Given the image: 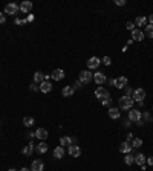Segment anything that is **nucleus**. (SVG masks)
I'll return each mask as SVG.
<instances>
[{"label": "nucleus", "mask_w": 153, "mask_h": 171, "mask_svg": "<svg viewBox=\"0 0 153 171\" xmlns=\"http://www.w3.org/2000/svg\"><path fill=\"white\" fill-rule=\"evenodd\" d=\"M132 40L142 41V40H144V32H141L139 29H133V31H132Z\"/></svg>", "instance_id": "obj_15"}, {"label": "nucleus", "mask_w": 153, "mask_h": 171, "mask_svg": "<svg viewBox=\"0 0 153 171\" xmlns=\"http://www.w3.org/2000/svg\"><path fill=\"white\" fill-rule=\"evenodd\" d=\"M124 162H125V165H132L133 162H135V157H133L132 154H125V159H124Z\"/></svg>", "instance_id": "obj_29"}, {"label": "nucleus", "mask_w": 153, "mask_h": 171, "mask_svg": "<svg viewBox=\"0 0 153 171\" xmlns=\"http://www.w3.org/2000/svg\"><path fill=\"white\" fill-rule=\"evenodd\" d=\"M113 86H116L118 89H124L125 86H127V78H125V76H120L118 79H115Z\"/></svg>", "instance_id": "obj_13"}, {"label": "nucleus", "mask_w": 153, "mask_h": 171, "mask_svg": "<svg viewBox=\"0 0 153 171\" xmlns=\"http://www.w3.org/2000/svg\"><path fill=\"white\" fill-rule=\"evenodd\" d=\"M142 145V141L139 139V138H136V139H133V144H132V147L133 148H139Z\"/></svg>", "instance_id": "obj_30"}, {"label": "nucleus", "mask_w": 153, "mask_h": 171, "mask_svg": "<svg viewBox=\"0 0 153 171\" xmlns=\"http://www.w3.org/2000/svg\"><path fill=\"white\" fill-rule=\"evenodd\" d=\"M100 64H101V60L98 57H92V58H89V61H87V67L89 69H96Z\"/></svg>", "instance_id": "obj_7"}, {"label": "nucleus", "mask_w": 153, "mask_h": 171, "mask_svg": "<svg viewBox=\"0 0 153 171\" xmlns=\"http://www.w3.org/2000/svg\"><path fill=\"white\" fill-rule=\"evenodd\" d=\"M44 79H46V76H44L41 72H35V74H34V81H35V83H40L41 84Z\"/></svg>", "instance_id": "obj_23"}, {"label": "nucleus", "mask_w": 153, "mask_h": 171, "mask_svg": "<svg viewBox=\"0 0 153 171\" xmlns=\"http://www.w3.org/2000/svg\"><path fill=\"white\" fill-rule=\"evenodd\" d=\"M20 171H31V170H28V168H22Z\"/></svg>", "instance_id": "obj_41"}, {"label": "nucleus", "mask_w": 153, "mask_h": 171, "mask_svg": "<svg viewBox=\"0 0 153 171\" xmlns=\"http://www.w3.org/2000/svg\"><path fill=\"white\" fill-rule=\"evenodd\" d=\"M35 136H37L38 139H41V141H44V139L49 136V134H48V130H46V128H38L37 131H35Z\"/></svg>", "instance_id": "obj_17"}, {"label": "nucleus", "mask_w": 153, "mask_h": 171, "mask_svg": "<svg viewBox=\"0 0 153 171\" xmlns=\"http://www.w3.org/2000/svg\"><path fill=\"white\" fill-rule=\"evenodd\" d=\"M95 96L101 101V104H103V105H109V104L112 102L110 93L107 92L104 87H96V90H95Z\"/></svg>", "instance_id": "obj_1"}, {"label": "nucleus", "mask_w": 153, "mask_h": 171, "mask_svg": "<svg viewBox=\"0 0 153 171\" xmlns=\"http://www.w3.org/2000/svg\"><path fill=\"white\" fill-rule=\"evenodd\" d=\"M92 78H94V75L89 70H81L80 72V81H81V83H91Z\"/></svg>", "instance_id": "obj_6"}, {"label": "nucleus", "mask_w": 153, "mask_h": 171, "mask_svg": "<svg viewBox=\"0 0 153 171\" xmlns=\"http://www.w3.org/2000/svg\"><path fill=\"white\" fill-rule=\"evenodd\" d=\"M63 96H66V98H69V96H72V95H74V87H72V86H66L65 89H63Z\"/></svg>", "instance_id": "obj_21"}, {"label": "nucleus", "mask_w": 153, "mask_h": 171, "mask_svg": "<svg viewBox=\"0 0 153 171\" xmlns=\"http://www.w3.org/2000/svg\"><path fill=\"white\" fill-rule=\"evenodd\" d=\"M149 22H150V25H153V14L149 17Z\"/></svg>", "instance_id": "obj_39"}, {"label": "nucleus", "mask_w": 153, "mask_h": 171, "mask_svg": "<svg viewBox=\"0 0 153 171\" xmlns=\"http://www.w3.org/2000/svg\"><path fill=\"white\" fill-rule=\"evenodd\" d=\"M19 9H20V6H17L15 3H8L5 6V12L9 14V15H15L17 12H19Z\"/></svg>", "instance_id": "obj_4"}, {"label": "nucleus", "mask_w": 153, "mask_h": 171, "mask_svg": "<svg viewBox=\"0 0 153 171\" xmlns=\"http://www.w3.org/2000/svg\"><path fill=\"white\" fill-rule=\"evenodd\" d=\"M43 168H44V164L40 159H35L31 165V171H43Z\"/></svg>", "instance_id": "obj_9"}, {"label": "nucleus", "mask_w": 153, "mask_h": 171, "mask_svg": "<svg viewBox=\"0 0 153 171\" xmlns=\"http://www.w3.org/2000/svg\"><path fill=\"white\" fill-rule=\"evenodd\" d=\"M146 22H147L146 17H136V20H135V26H138V28H139V26H144V25H146Z\"/></svg>", "instance_id": "obj_25"}, {"label": "nucleus", "mask_w": 153, "mask_h": 171, "mask_svg": "<svg viewBox=\"0 0 153 171\" xmlns=\"http://www.w3.org/2000/svg\"><path fill=\"white\" fill-rule=\"evenodd\" d=\"M6 22V19H5V15H3V12H0V25H3Z\"/></svg>", "instance_id": "obj_35"}, {"label": "nucleus", "mask_w": 153, "mask_h": 171, "mask_svg": "<svg viewBox=\"0 0 153 171\" xmlns=\"http://www.w3.org/2000/svg\"><path fill=\"white\" fill-rule=\"evenodd\" d=\"M133 98L132 96H121L120 101H118V105H120V110H130L133 107Z\"/></svg>", "instance_id": "obj_2"}, {"label": "nucleus", "mask_w": 153, "mask_h": 171, "mask_svg": "<svg viewBox=\"0 0 153 171\" xmlns=\"http://www.w3.org/2000/svg\"><path fill=\"white\" fill-rule=\"evenodd\" d=\"M81 84H83V83H81V81H80V79H78V81H77V83L74 84V89H75V87H81Z\"/></svg>", "instance_id": "obj_37"}, {"label": "nucleus", "mask_w": 153, "mask_h": 171, "mask_svg": "<svg viewBox=\"0 0 153 171\" xmlns=\"http://www.w3.org/2000/svg\"><path fill=\"white\" fill-rule=\"evenodd\" d=\"M23 124L26 125V127H31V125H34V118L32 116H26V118L23 119Z\"/></svg>", "instance_id": "obj_28"}, {"label": "nucleus", "mask_w": 153, "mask_h": 171, "mask_svg": "<svg viewBox=\"0 0 153 171\" xmlns=\"http://www.w3.org/2000/svg\"><path fill=\"white\" fill-rule=\"evenodd\" d=\"M101 63H103V64H106V66H110L112 64V60H110V57H104L101 60Z\"/></svg>", "instance_id": "obj_31"}, {"label": "nucleus", "mask_w": 153, "mask_h": 171, "mask_svg": "<svg viewBox=\"0 0 153 171\" xmlns=\"http://www.w3.org/2000/svg\"><path fill=\"white\" fill-rule=\"evenodd\" d=\"M8 171H15V170H14V168H11V170H8Z\"/></svg>", "instance_id": "obj_42"}, {"label": "nucleus", "mask_w": 153, "mask_h": 171, "mask_svg": "<svg viewBox=\"0 0 153 171\" xmlns=\"http://www.w3.org/2000/svg\"><path fill=\"white\" fill-rule=\"evenodd\" d=\"M135 162H136L138 165H144V162H146V156L144 154H138V156H135Z\"/></svg>", "instance_id": "obj_26"}, {"label": "nucleus", "mask_w": 153, "mask_h": 171, "mask_svg": "<svg viewBox=\"0 0 153 171\" xmlns=\"http://www.w3.org/2000/svg\"><path fill=\"white\" fill-rule=\"evenodd\" d=\"M63 78H65V70L63 69H55L52 72V79L54 81H61Z\"/></svg>", "instance_id": "obj_8"}, {"label": "nucleus", "mask_w": 153, "mask_h": 171, "mask_svg": "<svg viewBox=\"0 0 153 171\" xmlns=\"http://www.w3.org/2000/svg\"><path fill=\"white\" fill-rule=\"evenodd\" d=\"M72 144H74V139L72 138H69V136H63L61 139H60V145L65 148V147H70Z\"/></svg>", "instance_id": "obj_16"}, {"label": "nucleus", "mask_w": 153, "mask_h": 171, "mask_svg": "<svg viewBox=\"0 0 153 171\" xmlns=\"http://www.w3.org/2000/svg\"><path fill=\"white\" fill-rule=\"evenodd\" d=\"M120 110L118 109H115V107H112V109H109V116H110V118L112 119H118L120 118Z\"/></svg>", "instance_id": "obj_22"}, {"label": "nucleus", "mask_w": 153, "mask_h": 171, "mask_svg": "<svg viewBox=\"0 0 153 171\" xmlns=\"http://www.w3.org/2000/svg\"><path fill=\"white\" fill-rule=\"evenodd\" d=\"M141 112L139 110H130L129 112V121L130 122H141Z\"/></svg>", "instance_id": "obj_5"}, {"label": "nucleus", "mask_w": 153, "mask_h": 171, "mask_svg": "<svg viewBox=\"0 0 153 171\" xmlns=\"http://www.w3.org/2000/svg\"><path fill=\"white\" fill-rule=\"evenodd\" d=\"M144 35L153 38V25H146V34H144Z\"/></svg>", "instance_id": "obj_27"}, {"label": "nucleus", "mask_w": 153, "mask_h": 171, "mask_svg": "<svg viewBox=\"0 0 153 171\" xmlns=\"http://www.w3.org/2000/svg\"><path fill=\"white\" fill-rule=\"evenodd\" d=\"M37 151L41 153V154H43V153H46L48 151V144L46 142H40L38 145H37Z\"/></svg>", "instance_id": "obj_24"}, {"label": "nucleus", "mask_w": 153, "mask_h": 171, "mask_svg": "<svg viewBox=\"0 0 153 171\" xmlns=\"http://www.w3.org/2000/svg\"><path fill=\"white\" fill-rule=\"evenodd\" d=\"M35 136V133H28V134H26V138H29V139H32Z\"/></svg>", "instance_id": "obj_38"}, {"label": "nucleus", "mask_w": 153, "mask_h": 171, "mask_svg": "<svg viewBox=\"0 0 153 171\" xmlns=\"http://www.w3.org/2000/svg\"><path fill=\"white\" fill-rule=\"evenodd\" d=\"M94 81H95L98 86H101L104 81H106V75L103 74V72H96V74H94Z\"/></svg>", "instance_id": "obj_11"}, {"label": "nucleus", "mask_w": 153, "mask_h": 171, "mask_svg": "<svg viewBox=\"0 0 153 171\" xmlns=\"http://www.w3.org/2000/svg\"><path fill=\"white\" fill-rule=\"evenodd\" d=\"M125 28H127V29H130V31L136 29V28H135V23H132V22H127V23H125Z\"/></svg>", "instance_id": "obj_32"}, {"label": "nucleus", "mask_w": 153, "mask_h": 171, "mask_svg": "<svg viewBox=\"0 0 153 171\" xmlns=\"http://www.w3.org/2000/svg\"><path fill=\"white\" fill-rule=\"evenodd\" d=\"M132 148H133V147L130 145V144H129L127 141L120 144V151H121V153H124V154H129V153L132 151Z\"/></svg>", "instance_id": "obj_12"}, {"label": "nucleus", "mask_w": 153, "mask_h": 171, "mask_svg": "<svg viewBox=\"0 0 153 171\" xmlns=\"http://www.w3.org/2000/svg\"><path fill=\"white\" fill-rule=\"evenodd\" d=\"M34 147H35L34 144H32V142H29L28 145H26V147L23 148V154H25V156H31V154H32V151H34Z\"/></svg>", "instance_id": "obj_20"}, {"label": "nucleus", "mask_w": 153, "mask_h": 171, "mask_svg": "<svg viewBox=\"0 0 153 171\" xmlns=\"http://www.w3.org/2000/svg\"><path fill=\"white\" fill-rule=\"evenodd\" d=\"M144 118H146V119L149 121V119H150V115H149V113H144Z\"/></svg>", "instance_id": "obj_40"}, {"label": "nucleus", "mask_w": 153, "mask_h": 171, "mask_svg": "<svg viewBox=\"0 0 153 171\" xmlns=\"http://www.w3.org/2000/svg\"><path fill=\"white\" fill-rule=\"evenodd\" d=\"M147 164H149L150 167H153V156H150V157H147Z\"/></svg>", "instance_id": "obj_36"}, {"label": "nucleus", "mask_w": 153, "mask_h": 171, "mask_svg": "<svg viewBox=\"0 0 153 171\" xmlns=\"http://www.w3.org/2000/svg\"><path fill=\"white\" fill-rule=\"evenodd\" d=\"M132 98H133V101L141 102V101L144 100V98H146V90H144V89H136V90H133Z\"/></svg>", "instance_id": "obj_3"}, {"label": "nucleus", "mask_w": 153, "mask_h": 171, "mask_svg": "<svg viewBox=\"0 0 153 171\" xmlns=\"http://www.w3.org/2000/svg\"><path fill=\"white\" fill-rule=\"evenodd\" d=\"M63 156H65V148L63 147H57L55 150H54V157L55 159H61Z\"/></svg>", "instance_id": "obj_19"}, {"label": "nucleus", "mask_w": 153, "mask_h": 171, "mask_svg": "<svg viewBox=\"0 0 153 171\" xmlns=\"http://www.w3.org/2000/svg\"><path fill=\"white\" fill-rule=\"evenodd\" d=\"M32 9V3L31 2H22V5H20V11L22 12H29Z\"/></svg>", "instance_id": "obj_18"}, {"label": "nucleus", "mask_w": 153, "mask_h": 171, "mask_svg": "<svg viewBox=\"0 0 153 171\" xmlns=\"http://www.w3.org/2000/svg\"><path fill=\"white\" fill-rule=\"evenodd\" d=\"M115 5H118V6H124V5H125V0H115Z\"/></svg>", "instance_id": "obj_34"}, {"label": "nucleus", "mask_w": 153, "mask_h": 171, "mask_svg": "<svg viewBox=\"0 0 153 171\" xmlns=\"http://www.w3.org/2000/svg\"><path fill=\"white\" fill-rule=\"evenodd\" d=\"M69 154L72 157H78L80 154H81V150H80L78 145H75V144H72V145L69 147Z\"/></svg>", "instance_id": "obj_10"}, {"label": "nucleus", "mask_w": 153, "mask_h": 171, "mask_svg": "<svg viewBox=\"0 0 153 171\" xmlns=\"http://www.w3.org/2000/svg\"><path fill=\"white\" fill-rule=\"evenodd\" d=\"M124 89H125V96H130V95L133 93V92H132V89H130V87H127V86H125Z\"/></svg>", "instance_id": "obj_33"}, {"label": "nucleus", "mask_w": 153, "mask_h": 171, "mask_svg": "<svg viewBox=\"0 0 153 171\" xmlns=\"http://www.w3.org/2000/svg\"><path fill=\"white\" fill-rule=\"evenodd\" d=\"M52 90V84L49 83V81H43V83L40 84V92L43 93H49Z\"/></svg>", "instance_id": "obj_14"}]
</instances>
